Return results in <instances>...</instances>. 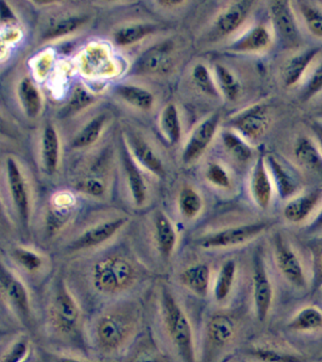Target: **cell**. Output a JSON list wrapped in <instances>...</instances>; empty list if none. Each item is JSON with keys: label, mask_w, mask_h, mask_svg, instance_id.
Here are the masks:
<instances>
[{"label": "cell", "mask_w": 322, "mask_h": 362, "mask_svg": "<svg viewBox=\"0 0 322 362\" xmlns=\"http://www.w3.org/2000/svg\"><path fill=\"white\" fill-rule=\"evenodd\" d=\"M139 315L132 305H120L105 311L96 324L98 346L105 352H115L127 344L137 332Z\"/></svg>", "instance_id": "6da1fadb"}, {"label": "cell", "mask_w": 322, "mask_h": 362, "mask_svg": "<svg viewBox=\"0 0 322 362\" xmlns=\"http://www.w3.org/2000/svg\"><path fill=\"white\" fill-rule=\"evenodd\" d=\"M161 308L166 333L180 358L183 362H196V348L190 320L168 288L162 291Z\"/></svg>", "instance_id": "7a4b0ae2"}, {"label": "cell", "mask_w": 322, "mask_h": 362, "mask_svg": "<svg viewBox=\"0 0 322 362\" xmlns=\"http://www.w3.org/2000/svg\"><path fill=\"white\" fill-rule=\"evenodd\" d=\"M137 279L134 263L120 255L103 257L93 265V288L104 296L123 293L132 287Z\"/></svg>", "instance_id": "3957f363"}, {"label": "cell", "mask_w": 322, "mask_h": 362, "mask_svg": "<svg viewBox=\"0 0 322 362\" xmlns=\"http://www.w3.org/2000/svg\"><path fill=\"white\" fill-rule=\"evenodd\" d=\"M268 6L274 38L284 49H298L304 39L293 2L273 0Z\"/></svg>", "instance_id": "277c9868"}, {"label": "cell", "mask_w": 322, "mask_h": 362, "mask_svg": "<svg viewBox=\"0 0 322 362\" xmlns=\"http://www.w3.org/2000/svg\"><path fill=\"white\" fill-rule=\"evenodd\" d=\"M49 313L53 328L61 335L71 336L80 327V305L63 279L56 285Z\"/></svg>", "instance_id": "5b68a950"}, {"label": "cell", "mask_w": 322, "mask_h": 362, "mask_svg": "<svg viewBox=\"0 0 322 362\" xmlns=\"http://www.w3.org/2000/svg\"><path fill=\"white\" fill-rule=\"evenodd\" d=\"M271 121L272 115L270 106L265 102H257L230 116L225 126L254 144L264 137Z\"/></svg>", "instance_id": "8992f818"}, {"label": "cell", "mask_w": 322, "mask_h": 362, "mask_svg": "<svg viewBox=\"0 0 322 362\" xmlns=\"http://www.w3.org/2000/svg\"><path fill=\"white\" fill-rule=\"evenodd\" d=\"M4 171L13 209L21 226L28 228L32 216V194L26 175L18 158L13 156L5 158Z\"/></svg>", "instance_id": "52a82bcc"}, {"label": "cell", "mask_w": 322, "mask_h": 362, "mask_svg": "<svg viewBox=\"0 0 322 362\" xmlns=\"http://www.w3.org/2000/svg\"><path fill=\"white\" fill-rule=\"evenodd\" d=\"M268 228V222H254L228 226L205 235L197 240V245L206 250L236 247L250 243Z\"/></svg>", "instance_id": "ba28073f"}, {"label": "cell", "mask_w": 322, "mask_h": 362, "mask_svg": "<svg viewBox=\"0 0 322 362\" xmlns=\"http://www.w3.org/2000/svg\"><path fill=\"white\" fill-rule=\"evenodd\" d=\"M220 124L222 115L219 112H214L195 126L183 144L180 155V160L185 165L196 163L205 154L219 134Z\"/></svg>", "instance_id": "9c48e42d"}, {"label": "cell", "mask_w": 322, "mask_h": 362, "mask_svg": "<svg viewBox=\"0 0 322 362\" xmlns=\"http://www.w3.org/2000/svg\"><path fill=\"white\" fill-rule=\"evenodd\" d=\"M255 2L251 0H236L229 2L212 22L208 40L219 42L238 33L250 18Z\"/></svg>", "instance_id": "30bf717a"}, {"label": "cell", "mask_w": 322, "mask_h": 362, "mask_svg": "<svg viewBox=\"0 0 322 362\" xmlns=\"http://www.w3.org/2000/svg\"><path fill=\"white\" fill-rule=\"evenodd\" d=\"M123 138L124 146L129 154L143 171L145 170L158 178L166 177V170L163 158L146 136L137 130L126 129Z\"/></svg>", "instance_id": "8fae6325"}, {"label": "cell", "mask_w": 322, "mask_h": 362, "mask_svg": "<svg viewBox=\"0 0 322 362\" xmlns=\"http://www.w3.org/2000/svg\"><path fill=\"white\" fill-rule=\"evenodd\" d=\"M265 158L274 188L280 198L288 201L301 194V175L292 163L275 154H268L265 156Z\"/></svg>", "instance_id": "7c38bea8"}, {"label": "cell", "mask_w": 322, "mask_h": 362, "mask_svg": "<svg viewBox=\"0 0 322 362\" xmlns=\"http://www.w3.org/2000/svg\"><path fill=\"white\" fill-rule=\"evenodd\" d=\"M274 259L277 269L290 285L304 290L308 279L304 264L292 245L282 235H276L273 240Z\"/></svg>", "instance_id": "4fadbf2b"}, {"label": "cell", "mask_w": 322, "mask_h": 362, "mask_svg": "<svg viewBox=\"0 0 322 362\" xmlns=\"http://www.w3.org/2000/svg\"><path fill=\"white\" fill-rule=\"evenodd\" d=\"M2 299L8 307L23 322H28L30 317V298L26 285L13 271L1 265L0 276Z\"/></svg>", "instance_id": "5bb4252c"}, {"label": "cell", "mask_w": 322, "mask_h": 362, "mask_svg": "<svg viewBox=\"0 0 322 362\" xmlns=\"http://www.w3.org/2000/svg\"><path fill=\"white\" fill-rule=\"evenodd\" d=\"M275 41L272 30L264 23H256L246 28L226 47L228 52L246 55L261 54L270 50Z\"/></svg>", "instance_id": "9a60e30c"}, {"label": "cell", "mask_w": 322, "mask_h": 362, "mask_svg": "<svg viewBox=\"0 0 322 362\" xmlns=\"http://www.w3.org/2000/svg\"><path fill=\"white\" fill-rule=\"evenodd\" d=\"M274 291L264 257L257 253L253 260V299L254 310L259 322H264L272 307Z\"/></svg>", "instance_id": "2e32d148"}, {"label": "cell", "mask_w": 322, "mask_h": 362, "mask_svg": "<svg viewBox=\"0 0 322 362\" xmlns=\"http://www.w3.org/2000/svg\"><path fill=\"white\" fill-rule=\"evenodd\" d=\"M127 223L128 218L120 216L95 223L79 234L70 243L69 249L79 252L98 247L117 236Z\"/></svg>", "instance_id": "e0dca14e"}, {"label": "cell", "mask_w": 322, "mask_h": 362, "mask_svg": "<svg viewBox=\"0 0 322 362\" xmlns=\"http://www.w3.org/2000/svg\"><path fill=\"white\" fill-rule=\"evenodd\" d=\"M322 52V47H312L299 50L284 62L281 69V79L285 88L298 86L304 81L314 62Z\"/></svg>", "instance_id": "ac0fdd59"}, {"label": "cell", "mask_w": 322, "mask_h": 362, "mask_svg": "<svg viewBox=\"0 0 322 362\" xmlns=\"http://www.w3.org/2000/svg\"><path fill=\"white\" fill-rule=\"evenodd\" d=\"M90 16L84 13H62L50 17L41 30V39L44 42L57 41L67 38L88 24Z\"/></svg>", "instance_id": "d6986e66"}, {"label": "cell", "mask_w": 322, "mask_h": 362, "mask_svg": "<svg viewBox=\"0 0 322 362\" xmlns=\"http://www.w3.org/2000/svg\"><path fill=\"white\" fill-rule=\"evenodd\" d=\"M176 64V49L171 42H163L144 53L138 59L137 71L149 75L171 72Z\"/></svg>", "instance_id": "ffe728a7"}, {"label": "cell", "mask_w": 322, "mask_h": 362, "mask_svg": "<svg viewBox=\"0 0 322 362\" xmlns=\"http://www.w3.org/2000/svg\"><path fill=\"white\" fill-rule=\"evenodd\" d=\"M250 192L253 202L263 211H267L272 202L275 188L268 171L264 155L257 157L251 169Z\"/></svg>", "instance_id": "44dd1931"}, {"label": "cell", "mask_w": 322, "mask_h": 362, "mask_svg": "<svg viewBox=\"0 0 322 362\" xmlns=\"http://www.w3.org/2000/svg\"><path fill=\"white\" fill-rule=\"evenodd\" d=\"M322 203V189H313L301 192L285 204L282 215L290 223H301L312 217Z\"/></svg>", "instance_id": "7402d4cb"}, {"label": "cell", "mask_w": 322, "mask_h": 362, "mask_svg": "<svg viewBox=\"0 0 322 362\" xmlns=\"http://www.w3.org/2000/svg\"><path fill=\"white\" fill-rule=\"evenodd\" d=\"M76 209L74 195L59 192L52 198L47 216V231L50 236L62 231L72 220Z\"/></svg>", "instance_id": "603a6c76"}, {"label": "cell", "mask_w": 322, "mask_h": 362, "mask_svg": "<svg viewBox=\"0 0 322 362\" xmlns=\"http://www.w3.org/2000/svg\"><path fill=\"white\" fill-rule=\"evenodd\" d=\"M40 160L47 175H54L60 167L62 141L54 124L47 123L42 130L40 138Z\"/></svg>", "instance_id": "cb8c5ba5"}, {"label": "cell", "mask_w": 322, "mask_h": 362, "mask_svg": "<svg viewBox=\"0 0 322 362\" xmlns=\"http://www.w3.org/2000/svg\"><path fill=\"white\" fill-rule=\"evenodd\" d=\"M121 158H122L123 171L125 175L127 187H128L132 202L135 206H142L148 200L149 195L148 184L144 177L143 170L135 163L126 147Z\"/></svg>", "instance_id": "d4e9b609"}, {"label": "cell", "mask_w": 322, "mask_h": 362, "mask_svg": "<svg viewBox=\"0 0 322 362\" xmlns=\"http://www.w3.org/2000/svg\"><path fill=\"white\" fill-rule=\"evenodd\" d=\"M292 153L299 166L322 175V151L312 136H299L293 144Z\"/></svg>", "instance_id": "484cf974"}, {"label": "cell", "mask_w": 322, "mask_h": 362, "mask_svg": "<svg viewBox=\"0 0 322 362\" xmlns=\"http://www.w3.org/2000/svg\"><path fill=\"white\" fill-rule=\"evenodd\" d=\"M16 95L22 112L30 119H36L42 115L45 99L40 88L30 76H24L16 87Z\"/></svg>", "instance_id": "4316f807"}, {"label": "cell", "mask_w": 322, "mask_h": 362, "mask_svg": "<svg viewBox=\"0 0 322 362\" xmlns=\"http://www.w3.org/2000/svg\"><path fill=\"white\" fill-rule=\"evenodd\" d=\"M154 240L161 257L166 260L171 259L176 249L178 233L172 221L162 211L155 214Z\"/></svg>", "instance_id": "83f0119b"}, {"label": "cell", "mask_w": 322, "mask_h": 362, "mask_svg": "<svg viewBox=\"0 0 322 362\" xmlns=\"http://www.w3.org/2000/svg\"><path fill=\"white\" fill-rule=\"evenodd\" d=\"M110 118L106 112L93 116L90 120L84 124L78 130L71 141L73 149L81 150L89 148L100 141L108 127Z\"/></svg>", "instance_id": "f1b7e54d"}, {"label": "cell", "mask_w": 322, "mask_h": 362, "mask_svg": "<svg viewBox=\"0 0 322 362\" xmlns=\"http://www.w3.org/2000/svg\"><path fill=\"white\" fill-rule=\"evenodd\" d=\"M115 93L124 103L141 112H149L156 102L151 90L138 84L121 83L115 88Z\"/></svg>", "instance_id": "f546056e"}, {"label": "cell", "mask_w": 322, "mask_h": 362, "mask_svg": "<svg viewBox=\"0 0 322 362\" xmlns=\"http://www.w3.org/2000/svg\"><path fill=\"white\" fill-rule=\"evenodd\" d=\"M212 272L206 263H196L185 269L180 274V282L197 296H208L210 291Z\"/></svg>", "instance_id": "4dcf8cb0"}, {"label": "cell", "mask_w": 322, "mask_h": 362, "mask_svg": "<svg viewBox=\"0 0 322 362\" xmlns=\"http://www.w3.org/2000/svg\"><path fill=\"white\" fill-rule=\"evenodd\" d=\"M158 27L151 22H132L121 25L113 34L115 44L121 47H132L156 33Z\"/></svg>", "instance_id": "1f68e13d"}, {"label": "cell", "mask_w": 322, "mask_h": 362, "mask_svg": "<svg viewBox=\"0 0 322 362\" xmlns=\"http://www.w3.org/2000/svg\"><path fill=\"white\" fill-rule=\"evenodd\" d=\"M223 150L236 163L247 164L254 158L253 144L233 129H226L220 135Z\"/></svg>", "instance_id": "d6a6232c"}, {"label": "cell", "mask_w": 322, "mask_h": 362, "mask_svg": "<svg viewBox=\"0 0 322 362\" xmlns=\"http://www.w3.org/2000/svg\"><path fill=\"white\" fill-rule=\"evenodd\" d=\"M161 134L171 146H176L183 136V122L179 107L175 103L166 104L158 118Z\"/></svg>", "instance_id": "836d02e7"}, {"label": "cell", "mask_w": 322, "mask_h": 362, "mask_svg": "<svg viewBox=\"0 0 322 362\" xmlns=\"http://www.w3.org/2000/svg\"><path fill=\"white\" fill-rule=\"evenodd\" d=\"M212 70L222 98L228 102L238 100L242 93V84L236 74L220 62L214 64Z\"/></svg>", "instance_id": "e575fe53"}, {"label": "cell", "mask_w": 322, "mask_h": 362, "mask_svg": "<svg viewBox=\"0 0 322 362\" xmlns=\"http://www.w3.org/2000/svg\"><path fill=\"white\" fill-rule=\"evenodd\" d=\"M288 329L294 332L311 333L322 330V310L316 305L301 308L290 319Z\"/></svg>", "instance_id": "d590c367"}, {"label": "cell", "mask_w": 322, "mask_h": 362, "mask_svg": "<svg viewBox=\"0 0 322 362\" xmlns=\"http://www.w3.org/2000/svg\"><path fill=\"white\" fill-rule=\"evenodd\" d=\"M207 335L212 344L216 346H225L233 341L236 335V324L230 316L217 314L208 322Z\"/></svg>", "instance_id": "8d00e7d4"}, {"label": "cell", "mask_w": 322, "mask_h": 362, "mask_svg": "<svg viewBox=\"0 0 322 362\" xmlns=\"http://www.w3.org/2000/svg\"><path fill=\"white\" fill-rule=\"evenodd\" d=\"M237 276V263L234 259H227L220 266L213 287L214 298L217 303L226 301L233 291Z\"/></svg>", "instance_id": "74e56055"}, {"label": "cell", "mask_w": 322, "mask_h": 362, "mask_svg": "<svg viewBox=\"0 0 322 362\" xmlns=\"http://www.w3.org/2000/svg\"><path fill=\"white\" fill-rule=\"evenodd\" d=\"M191 82L202 95L213 99L222 98L217 89L213 70L205 62H196L190 71Z\"/></svg>", "instance_id": "f35d334b"}, {"label": "cell", "mask_w": 322, "mask_h": 362, "mask_svg": "<svg viewBox=\"0 0 322 362\" xmlns=\"http://www.w3.org/2000/svg\"><path fill=\"white\" fill-rule=\"evenodd\" d=\"M297 13L311 35L322 39V7L316 2H293Z\"/></svg>", "instance_id": "ab89813d"}, {"label": "cell", "mask_w": 322, "mask_h": 362, "mask_svg": "<svg viewBox=\"0 0 322 362\" xmlns=\"http://www.w3.org/2000/svg\"><path fill=\"white\" fill-rule=\"evenodd\" d=\"M205 208V201L196 188L190 185L183 186L178 194V209L186 220L199 217Z\"/></svg>", "instance_id": "60d3db41"}, {"label": "cell", "mask_w": 322, "mask_h": 362, "mask_svg": "<svg viewBox=\"0 0 322 362\" xmlns=\"http://www.w3.org/2000/svg\"><path fill=\"white\" fill-rule=\"evenodd\" d=\"M250 356L258 362H304L301 354L272 345L254 347Z\"/></svg>", "instance_id": "b9f144b4"}, {"label": "cell", "mask_w": 322, "mask_h": 362, "mask_svg": "<svg viewBox=\"0 0 322 362\" xmlns=\"http://www.w3.org/2000/svg\"><path fill=\"white\" fill-rule=\"evenodd\" d=\"M205 180L214 188L228 191L233 187V178L227 167L219 160H211L205 170Z\"/></svg>", "instance_id": "7bdbcfd3"}, {"label": "cell", "mask_w": 322, "mask_h": 362, "mask_svg": "<svg viewBox=\"0 0 322 362\" xmlns=\"http://www.w3.org/2000/svg\"><path fill=\"white\" fill-rule=\"evenodd\" d=\"M12 257L22 269L29 273H38L43 268L45 263L44 257L30 248L16 247L12 251Z\"/></svg>", "instance_id": "ee69618b"}, {"label": "cell", "mask_w": 322, "mask_h": 362, "mask_svg": "<svg viewBox=\"0 0 322 362\" xmlns=\"http://www.w3.org/2000/svg\"><path fill=\"white\" fill-rule=\"evenodd\" d=\"M322 93V59L316 64L302 84L299 99L302 102H309Z\"/></svg>", "instance_id": "f6af8a7d"}, {"label": "cell", "mask_w": 322, "mask_h": 362, "mask_svg": "<svg viewBox=\"0 0 322 362\" xmlns=\"http://www.w3.org/2000/svg\"><path fill=\"white\" fill-rule=\"evenodd\" d=\"M76 189L81 194L94 198L105 197L107 192V182L103 177L98 175H88L81 178L75 185Z\"/></svg>", "instance_id": "bcb514c9"}, {"label": "cell", "mask_w": 322, "mask_h": 362, "mask_svg": "<svg viewBox=\"0 0 322 362\" xmlns=\"http://www.w3.org/2000/svg\"><path fill=\"white\" fill-rule=\"evenodd\" d=\"M312 259V291L322 288V238L311 240L309 243Z\"/></svg>", "instance_id": "7dc6e473"}, {"label": "cell", "mask_w": 322, "mask_h": 362, "mask_svg": "<svg viewBox=\"0 0 322 362\" xmlns=\"http://www.w3.org/2000/svg\"><path fill=\"white\" fill-rule=\"evenodd\" d=\"M95 99L94 95L90 93L86 87L79 85L70 96L69 103H67V112L78 113L92 105Z\"/></svg>", "instance_id": "c3c4849f"}, {"label": "cell", "mask_w": 322, "mask_h": 362, "mask_svg": "<svg viewBox=\"0 0 322 362\" xmlns=\"http://www.w3.org/2000/svg\"><path fill=\"white\" fill-rule=\"evenodd\" d=\"M30 355L29 339L22 337L12 345L1 356L0 362H23Z\"/></svg>", "instance_id": "681fc988"}, {"label": "cell", "mask_w": 322, "mask_h": 362, "mask_svg": "<svg viewBox=\"0 0 322 362\" xmlns=\"http://www.w3.org/2000/svg\"><path fill=\"white\" fill-rule=\"evenodd\" d=\"M129 362H165V358L155 348H143L135 353Z\"/></svg>", "instance_id": "f907efd6"}, {"label": "cell", "mask_w": 322, "mask_h": 362, "mask_svg": "<svg viewBox=\"0 0 322 362\" xmlns=\"http://www.w3.org/2000/svg\"><path fill=\"white\" fill-rule=\"evenodd\" d=\"M18 16L13 11L12 6L10 5L9 2L2 1L1 2V23L2 25H15L18 23Z\"/></svg>", "instance_id": "816d5d0a"}, {"label": "cell", "mask_w": 322, "mask_h": 362, "mask_svg": "<svg viewBox=\"0 0 322 362\" xmlns=\"http://www.w3.org/2000/svg\"><path fill=\"white\" fill-rule=\"evenodd\" d=\"M306 231L310 234L318 233V232L322 231V203L321 208L318 209L315 216H314L309 225H308Z\"/></svg>", "instance_id": "f5cc1de1"}, {"label": "cell", "mask_w": 322, "mask_h": 362, "mask_svg": "<svg viewBox=\"0 0 322 362\" xmlns=\"http://www.w3.org/2000/svg\"><path fill=\"white\" fill-rule=\"evenodd\" d=\"M309 129L312 132V137L315 139L322 151V122L312 120L309 124Z\"/></svg>", "instance_id": "db71d44e"}, {"label": "cell", "mask_w": 322, "mask_h": 362, "mask_svg": "<svg viewBox=\"0 0 322 362\" xmlns=\"http://www.w3.org/2000/svg\"><path fill=\"white\" fill-rule=\"evenodd\" d=\"M158 6L168 10H175V8H182L183 5L188 4L185 1H159L156 2Z\"/></svg>", "instance_id": "11a10c76"}, {"label": "cell", "mask_w": 322, "mask_h": 362, "mask_svg": "<svg viewBox=\"0 0 322 362\" xmlns=\"http://www.w3.org/2000/svg\"><path fill=\"white\" fill-rule=\"evenodd\" d=\"M312 117L313 120L322 122V103L314 110Z\"/></svg>", "instance_id": "9f6ffc18"}, {"label": "cell", "mask_w": 322, "mask_h": 362, "mask_svg": "<svg viewBox=\"0 0 322 362\" xmlns=\"http://www.w3.org/2000/svg\"><path fill=\"white\" fill-rule=\"evenodd\" d=\"M56 362H90L86 361H83V359H79L75 358H70V356H60L56 359Z\"/></svg>", "instance_id": "6f0895ef"}, {"label": "cell", "mask_w": 322, "mask_h": 362, "mask_svg": "<svg viewBox=\"0 0 322 362\" xmlns=\"http://www.w3.org/2000/svg\"><path fill=\"white\" fill-rule=\"evenodd\" d=\"M23 362H32V356L30 355L29 356H28V358L25 359Z\"/></svg>", "instance_id": "680465c9"}]
</instances>
